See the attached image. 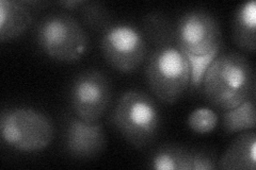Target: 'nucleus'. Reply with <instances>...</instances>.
I'll return each mask as SVG.
<instances>
[{"instance_id": "15", "label": "nucleus", "mask_w": 256, "mask_h": 170, "mask_svg": "<svg viewBox=\"0 0 256 170\" xmlns=\"http://www.w3.org/2000/svg\"><path fill=\"white\" fill-rule=\"evenodd\" d=\"M219 116L210 108L200 107L192 111L187 118V126L196 134H208L217 128Z\"/></svg>"}, {"instance_id": "17", "label": "nucleus", "mask_w": 256, "mask_h": 170, "mask_svg": "<svg viewBox=\"0 0 256 170\" xmlns=\"http://www.w3.org/2000/svg\"><path fill=\"white\" fill-rule=\"evenodd\" d=\"M220 53V49H216L210 53L203 55H192L186 54L191 69V82L190 86L192 88H198L202 85L204 76L208 67L210 66L212 61L217 58Z\"/></svg>"}, {"instance_id": "6", "label": "nucleus", "mask_w": 256, "mask_h": 170, "mask_svg": "<svg viewBox=\"0 0 256 170\" xmlns=\"http://www.w3.org/2000/svg\"><path fill=\"white\" fill-rule=\"evenodd\" d=\"M100 50L111 67L123 74L137 70L146 61L148 39L132 23L111 22L100 32Z\"/></svg>"}, {"instance_id": "16", "label": "nucleus", "mask_w": 256, "mask_h": 170, "mask_svg": "<svg viewBox=\"0 0 256 170\" xmlns=\"http://www.w3.org/2000/svg\"><path fill=\"white\" fill-rule=\"evenodd\" d=\"M77 11L82 14L86 25L96 31L102 32L112 22L107 9L100 2L82 1Z\"/></svg>"}, {"instance_id": "3", "label": "nucleus", "mask_w": 256, "mask_h": 170, "mask_svg": "<svg viewBox=\"0 0 256 170\" xmlns=\"http://www.w3.org/2000/svg\"><path fill=\"white\" fill-rule=\"evenodd\" d=\"M110 121L128 144L142 149L156 141L162 116L150 96L140 90H128L118 98Z\"/></svg>"}, {"instance_id": "13", "label": "nucleus", "mask_w": 256, "mask_h": 170, "mask_svg": "<svg viewBox=\"0 0 256 170\" xmlns=\"http://www.w3.org/2000/svg\"><path fill=\"white\" fill-rule=\"evenodd\" d=\"M191 151L178 145H164L148 159V167L155 170H191Z\"/></svg>"}, {"instance_id": "5", "label": "nucleus", "mask_w": 256, "mask_h": 170, "mask_svg": "<svg viewBox=\"0 0 256 170\" xmlns=\"http://www.w3.org/2000/svg\"><path fill=\"white\" fill-rule=\"evenodd\" d=\"M36 43L48 58L61 63H75L86 53L90 37L74 16L66 13L47 15L36 28Z\"/></svg>"}, {"instance_id": "2", "label": "nucleus", "mask_w": 256, "mask_h": 170, "mask_svg": "<svg viewBox=\"0 0 256 170\" xmlns=\"http://www.w3.org/2000/svg\"><path fill=\"white\" fill-rule=\"evenodd\" d=\"M148 55L146 77L150 92L164 104L178 102L189 90L191 69L187 55L174 42V36L156 40Z\"/></svg>"}, {"instance_id": "12", "label": "nucleus", "mask_w": 256, "mask_h": 170, "mask_svg": "<svg viewBox=\"0 0 256 170\" xmlns=\"http://www.w3.org/2000/svg\"><path fill=\"white\" fill-rule=\"evenodd\" d=\"M232 35L235 45L244 52L256 49V2L240 4L232 20Z\"/></svg>"}, {"instance_id": "1", "label": "nucleus", "mask_w": 256, "mask_h": 170, "mask_svg": "<svg viewBox=\"0 0 256 170\" xmlns=\"http://www.w3.org/2000/svg\"><path fill=\"white\" fill-rule=\"evenodd\" d=\"M255 71L250 60L239 52L218 54L204 76L205 98L216 109L228 111L255 97Z\"/></svg>"}, {"instance_id": "9", "label": "nucleus", "mask_w": 256, "mask_h": 170, "mask_svg": "<svg viewBox=\"0 0 256 170\" xmlns=\"http://www.w3.org/2000/svg\"><path fill=\"white\" fill-rule=\"evenodd\" d=\"M107 137L100 121L88 123L68 114L63 124V146L68 156L77 160L94 159L104 151Z\"/></svg>"}, {"instance_id": "10", "label": "nucleus", "mask_w": 256, "mask_h": 170, "mask_svg": "<svg viewBox=\"0 0 256 170\" xmlns=\"http://www.w3.org/2000/svg\"><path fill=\"white\" fill-rule=\"evenodd\" d=\"M217 167L222 170H255V131L242 132V134L238 135L218 161Z\"/></svg>"}, {"instance_id": "4", "label": "nucleus", "mask_w": 256, "mask_h": 170, "mask_svg": "<svg viewBox=\"0 0 256 170\" xmlns=\"http://www.w3.org/2000/svg\"><path fill=\"white\" fill-rule=\"evenodd\" d=\"M0 136L15 151L34 153L50 147L54 128L43 112L31 107H14L2 112Z\"/></svg>"}, {"instance_id": "14", "label": "nucleus", "mask_w": 256, "mask_h": 170, "mask_svg": "<svg viewBox=\"0 0 256 170\" xmlns=\"http://www.w3.org/2000/svg\"><path fill=\"white\" fill-rule=\"evenodd\" d=\"M222 112V126L226 133H242L255 129V97L234 109Z\"/></svg>"}, {"instance_id": "11", "label": "nucleus", "mask_w": 256, "mask_h": 170, "mask_svg": "<svg viewBox=\"0 0 256 170\" xmlns=\"http://www.w3.org/2000/svg\"><path fill=\"white\" fill-rule=\"evenodd\" d=\"M34 21L30 7L15 0L0 1V39L2 42L22 36Z\"/></svg>"}, {"instance_id": "8", "label": "nucleus", "mask_w": 256, "mask_h": 170, "mask_svg": "<svg viewBox=\"0 0 256 170\" xmlns=\"http://www.w3.org/2000/svg\"><path fill=\"white\" fill-rule=\"evenodd\" d=\"M111 97V85L104 72L98 69L80 72L70 90L72 113L88 123L100 121L110 107Z\"/></svg>"}, {"instance_id": "18", "label": "nucleus", "mask_w": 256, "mask_h": 170, "mask_svg": "<svg viewBox=\"0 0 256 170\" xmlns=\"http://www.w3.org/2000/svg\"><path fill=\"white\" fill-rule=\"evenodd\" d=\"M218 160L214 152L207 150L191 151V170H214L218 169Z\"/></svg>"}, {"instance_id": "7", "label": "nucleus", "mask_w": 256, "mask_h": 170, "mask_svg": "<svg viewBox=\"0 0 256 170\" xmlns=\"http://www.w3.org/2000/svg\"><path fill=\"white\" fill-rule=\"evenodd\" d=\"M173 31L176 46L185 54L203 55L221 49L220 23L206 10L194 9L182 14Z\"/></svg>"}]
</instances>
